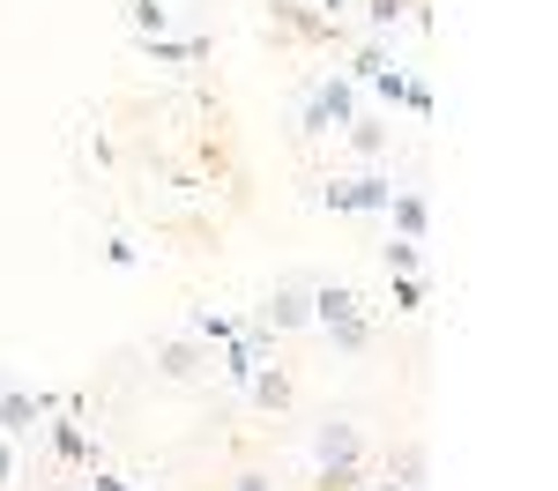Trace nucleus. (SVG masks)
<instances>
[{
    "instance_id": "1",
    "label": "nucleus",
    "mask_w": 558,
    "mask_h": 491,
    "mask_svg": "<svg viewBox=\"0 0 558 491\" xmlns=\"http://www.w3.org/2000/svg\"><path fill=\"white\" fill-rule=\"evenodd\" d=\"M313 469H320V491H357V477H365V446H357V425H350V417L313 425Z\"/></svg>"
},
{
    "instance_id": "2",
    "label": "nucleus",
    "mask_w": 558,
    "mask_h": 491,
    "mask_svg": "<svg viewBox=\"0 0 558 491\" xmlns=\"http://www.w3.org/2000/svg\"><path fill=\"white\" fill-rule=\"evenodd\" d=\"M350 120H357V83L350 75H320V83L305 89V112H299L305 134H343Z\"/></svg>"
},
{
    "instance_id": "3",
    "label": "nucleus",
    "mask_w": 558,
    "mask_h": 491,
    "mask_svg": "<svg viewBox=\"0 0 558 491\" xmlns=\"http://www.w3.org/2000/svg\"><path fill=\"white\" fill-rule=\"evenodd\" d=\"M387 201H395V172H357L320 186V209H336V217H387Z\"/></svg>"
},
{
    "instance_id": "4",
    "label": "nucleus",
    "mask_w": 558,
    "mask_h": 491,
    "mask_svg": "<svg viewBox=\"0 0 558 491\" xmlns=\"http://www.w3.org/2000/svg\"><path fill=\"white\" fill-rule=\"evenodd\" d=\"M60 409H68L60 395H31V388H0V432H8V440H31V432H38L45 417H60Z\"/></svg>"
},
{
    "instance_id": "5",
    "label": "nucleus",
    "mask_w": 558,
    "mask_h": 491,
    "mask_svg": "<svg viewBox=\"0 0 558 491\" xmlns=\"http://www.w3.org/2000/svg\"><path fill=\"white\" fill-rule=\"evenodd\" d=\"M254 328H268V335H299V328H313V306H305L299 283H276L268 298L254 306Z\"/></svg>"
},
{
    "instance_id": "6",
    "label": "nucleus",
    "mask_w": 558,
    "mask_h": 491,
    "mask_svg": "<svg viewBox=\"0 0 558 491\" xmlns=\"http://www.w3.org/2000/svg\"><path fill=\"white\" fill-rule=\"evenodd\" d=\"M305 306H313V328H343L365 312V291L357 283H320V291H305Z\"/></svg>"
},
{
    "instance_id": "7",
    "label": "nucleus",
    "mask_w": 558,
    "mask_h": 491,
    "mask_svg": "<svg viewBox=\"0 0 558 491\" xmlns=\"http://www.w3.org/2000/svg\"><path fill=\"white\" fill-rule=\"evenodd\" d=\"M387 223H395V238H417V246H425V231H432V201L417 194V186H395V201H387Z\"/></svg>"
},
{
    "instance_id": "8",
    "label": "nucleus",
    "mask_w": 558,
    "mask_h": 491,
    "mask_svg": "<svg viewBox=\"0 0 558 491\" xmlns=\"http://www.w3.org/2000/svg\"><path fill=\"white\" fill-rule=\"evenodd\" d=\"M343 134H350V149H357L365 164H387V149H395V134H387L380 112H357V120H350Z\"/></svg>"
},
{
    "instance_id": "9",
    "label": "nucleus",
    "mask_w": 558,
    "mask_h": 491,
    "mask_svg": "<svg viewBox=\"0 0 558 491\" xmlns=\"http://www.w3.org/2000/svg\"><path fill=\"white\" fill-rule=\"evenodd\" d=\"M357 23H365V38L395 45V30L410 23V0H357Z\"/></svg>"
},
{
    "instance_id": "10",
    "label": "nucleus",
    "mask_w": 558,
    "mask_h": 491,
    "mask_svg": "<svg viewBox=\"0 0 558 491\" xmlns=\"http://www.w3.org/2000/svg\"><path fill=\"white\" fill-rule=\"evenodd\" d=\"M128 30H134V45L172 38V8L165 0H128Z\"/></svg>"
},
{
    "instance_id": "11",
    "label": "nucleus",
    "mask_w": 558,
    "mask_h": 491,
    "mask_svg": "<svg viewBox=\"0 0 558 491\" xmlns=\"http://www.w3.org/2000/svg\"><path fill=\"white\" fill-rule=\"evenodd\" d=\"M246 395H254L260 409H291V372H283V365H254Z\"/></svg>"
},
{
    "instance_id": "12",
    "label": "nucleus",
    "mask_w": 558,
    "mask_h": 491,
    "mask_svg": "<svg viewBox=\"0 0 558 491\" xmlns=\"http://www.w3.org/2000/svg\"><path fill=\"white\" fill-rule=\"evenodd\" d=\"M157 372H165V380H202V343H194V335L165 343V351H157Z\"/></svg>"
},
{
    "instance_id": "13",
    "label": "nucleus",
    "mask_w": 558,
    "mask_h": 491,
    "mask_svg": "<svg viewBox=\"0 0 558 491\" xmlns=\"http://www.w3.org/2000/svg\"><path fill=\"white\" fill-rule=\"evenodd\" d=\"M52 454H68V462H97V440L75 425V409H60V425H52Z\"/></svg>"
},
{
    "instance_id": "14",
    "label": "nucleus",
    "mask_w": 558,
    "mask_h": 491,
    "mask_svg": "<svg viewBox=\"0 0 558 491\" xmlns=\"http://www.w3.org/2000/svg\"><path fill=\"white\" fill-rule=\"evenodd\" d=\"M186 335H194V343H202V351H223V343H231V335H239V320H231V312H194V320H186Z\"/></svg>"
},
{
    "instance_id": "15",
    "label": "nucleus",
    "mask_w": 558,
    "mask_h": 491,
    "mask_svg": "<svg viewBox=\"0 0 558 491\" xmlns=\"http://www.w3.org/2000/svg\"><path fill=\"white\" fill-rule=\"evenodd\" d=\"M380 261H387V275H417L425 246H417V238H387V246H380Z\"/></svg>"
},
{
    "instance_id": "16",
    "label": "nucleus",
    "mask_w": 558,
    "mask_h": 491,
    "mask_svg": "<svg viewBox=\"0 0 558 491\" xmlns=\"http://www.w3.org/2000/svg\"><path fill=\"white\" fill-rule=\"evenodd\" d=\"M142 52H149L157 67H179V60H202V45H194V38H149Z\"/></svg>"
},
{
    "instance_id": "17",
    "label": "nucleus",
    "mask_w": 558,
    "mask_h": 491,
    "mask_svg": "<svg viewBox=\"0 0 558 491\" xmlns=\"http://www.w3.org/2000/svg\"><path fill=\"white\" fill-rule=\"evenodd\" d=\"M387 477H395V484H410V491H425V446H402Z\"/></svg>"
},
{
    "instance_id": "18",
    "label": "nucleus",
    "mask_w": 558,
    "mask_h": 491,
    "mask_svg": "<svg viewBox=\"0 0 558 491\" xmlns=\"http://www.w3.org/2000/svg\"><path fill=\"white\" fill-rule=\"evenodd\" d=\"M328 335H336V351H343V357H357L365 343H373V320L357 312V320H343V328H328Z\"/></svg>"
},
{
    "instance_id": "19",
    "label": "nucleus",
    "mask_w": 558,
    "mask_h": 491,
    "mask_svg": "<svg viewBox=\"0 0 558 491\" xmlns=\"http://www.w3.org/2000/svg\"><path fill=\"white\" fill-rule=\"evenodd\" d=\"M365 89H373V97H380L387 112H395V105H402V89H410V75H402V67H380V75H373Z\"/></svg>"
},
{
    "instance_id": "20",
    "label": "nucleus",
    "mask_w": 558,
    "mask_h": 491,
    "mask_svg": "<svg viewBox=\"0 0 558 491\" xmlns=\"http://www.w3.org/2000/svg\"><path fill=\"white\" fill-rule=\"evenodd\" d=\"M402 112H417V120H432V112H439V97H432V83H417V75H410V89H402Z\"/></svg>"
},
{
    "instance_id": "21",
    "label": "nucleus",
    "mask_w": 558,
    "mask_h": 491,
    "mask_svg": "<svg viewBox=\"0 0 558 491\" xmlns=\"http://www.w3.org/2000/svg\"><path fill=\"white\" fill-rule=\"evenodd\" d=\"M387 306H395V312H417V306H425V291H417V275H395V291H387Z\"/></svg>"
},
{
    "instance_id": "22",
    "label": "nucleus",
    "mask_w": 558,
    "mask_h": 491,
    "mask_svg": "<svg viewBox=\"0 0 558 491\" xmlns=\"http://www.w3.org/2000/svg\"><path fill=\"white\" fill-rule=\"evenodd\" d=\"M83 491H134L120 469H105V462H89V477H83Z\"/></svg>"
},
{
    "instance_id": "23",
    "label": "nucleus",
    "mask_w": 558,
    "mask_h": 491,
    "mask_svg": "<svg viewBox=\"0 0 558 491\" xmlns=\"http://www.w3.org/2000/svg\"><path fill=\"white\" fill-rule=\"evenodd\" d=\"M105 261H112V268H134V261H142V246H134V238H105Z\"/></svg>"
},
{
    "instance_id": "24",
    "label": "nucleus",
    "mask_w": 558,
    "mask_h": 491,
    "mask_svg": "<svg viewBox=\"0 0 558 491\" xmlns=\"http://www.w3.org/2000/svg\"><path fill=\"white\" fill-rule=\"evenodd\" d=\"M15 484V440H8V432H0V491Z\"/></svg>"
},
{
    "instance_id": "25",
    "label": "nucleus",
    "mask_w": 558,
    "mask_h": 491,
    "mask_svg": "<svg viewBox=\"0 0 558 491\" xmlns=\"http://www.w3.org/2000/svg\"><path fill=\"white\" fill-rule=\"evenodd\" d=\"M231 491H276V484H268L260 469H246V477H239V484H231Z\"/></svg>"
},
{
    "instance_id": "26",
    "label": "nucleus",
    "mask_w": 558,
    "mask_h": 491,
    "mask_svg": "<svg viewBox=\"0 0 558 491\" xmlns=\"http://www.w3.org/2000/svg\"><path fill=\"white\" fill-rule=\"evenodd\" d=\"M357 491H410V484H395V477H357Z\"/></svg>"
},
{
    "instance_id": "27",
    "label": "nucleus",
    "mask_w": 558,
    "mask_h": 491,
    "mask_svg": "<svg viewBox=\"0 0 558 491\" xmlns=\"http://www.w3.org/2000/svg\"><path fill=\"white\" fill-rule=\"evenodd\" d=\"M60 491H83V484H60Z\"/></svg>"
}]
</instances>
